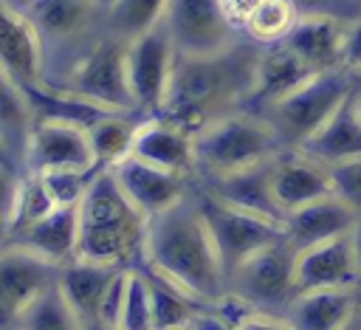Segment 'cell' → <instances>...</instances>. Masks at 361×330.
Here are the masks:
<instances>
[{
    "instance_id": "obj_30",
    "label": "cell",
    "mask_w": 361,
    "mask_h": 330,
    "mask_svg": "<svg viewBox=\"0 0 361 330\" xmlns=\"http://www.w3.org/2000/svg\"><path fill=\"white\" fill-rule=\"evenodd\" d=\"M3 327H14V330H82V322L73 313V307L68 305V299L62 296L59 282H56L39 299H34L11 324H3Z\"/></svg>"
},
{
    "instance_id": "obj_24",
    "label": "cell",
    "mask_w": 361,
    "mask_h": 330,
    "mask_svg": "<svg viewBox=\"0 0 361 330\" xmlns=\"http://www.w3.org/2000/svg\"><path fill=\"white\" fill-rule=\"evenodd\" d=\"M3 243L25 245L59 265H68L71 259H76L79 245V206H59L51 214L6 234Z\"/></svg>"
},
{
    "instance_id": "obj_26",
    "label": "cell",
    "mask_w": 361,
    "mask_h": 330,
    "mask_svg": "<svg viewBox=\"0 0 361 330\" xmlns=\"http://www.w3.org/2000/svg\"><path fill=\"white\" fill-rule=\"evenodd\" d=\"M302 152H307L310 158L322 161L324 166L350 161L361 155V118L355 116L353 102L347 99L302 147H296Z\"/></svg>"
},
{
    "instance_id": "obj_23",
    "label": "cell",
    "mask_w": 361,
    "mask_h": 330,
    "mask_svg": "<svg viewBox=\"0 0 361 330\" xmlns=\"http://www.w3.org/2000/svg\"><path fill=\"white\" fill-rule=\"evenodd\" d=\"M355 220H358V214L338 195H324V197H319L313 203H305V206L288 212L285 237L299 251V248L333 240L338 234H347Z\"/></svg>"
},
{
    "instance_id": "obj_36",
    "label": "cell",
    "mask_w": 361,
    "mask_h": 330,
    "mask_svg": "<svg viewBox=\"0 0 361 330\" xmlns=\"http://www.w3.org/2000/svg\"><path fill=\"white\" fill-rule=\"evenodd\" d=\"M186 330H240V327H237L234 319H228L226 313H220L214 305H203Z\"/></svg>"
},
{
    "instance_id": "obj_33",
    "label": "cell",
    "mask_w": 361,
    "mask_h": 330,
    "mask_svg": "<svg viewBox=\"0 0 361 330\" xmlns=\"http://www.w3.org/2000/svg\"><path fill=\"white\" fill-rule=\"evenodd\" d=\"M330 178H333V195H338L355 214H361V155L333 164Z\"/></svg>"
},
{
    "instance_id": "obj_6",
    "label": "cell",
    "mask_w": 361,
    "mask_h": 330,
    "mask_svg": "<svg viewBox=\"0 0 361 330\" xmlns=\"http://www.w3.org/2000/svg\"><path fill=\"white\" fill-rule=\"evenodd\" d=\"M355 90V73L336 68L324 73H313L305 85H299L285 99L259 110L274 130L279 133L288 149L302 147Z\"/></svg>"
},
{
    "instance_id": "obj_11",
    "label": "cell",
    "mask_w": 361,
    "mask_h": 330,
    "mask_svg": "<svg viewBox=\"0 0 361 330\" xmlns=\"http://www.w3.org/2000/svg\"><path fill=\"white\" fill-rule=\"evenodd\" d=\"M65 265L17 243H3L0 254V313L11 324L34 299L59 282Z\"/></svg>"
},
{
    "instance_id": "obj_2",
    "label": "cell",
    "mask_w": 361,
    "mask_h": 330,
    "mask_svg": "<svg viewBox=\"0 0 361 330\" xmlns=\"http://www.w3.org/2000/svg\"><path fill=\"white\" fill-rule=\"evenodd\" d=\"M259 51V42L240 39L212 56H178L172 85L158 116L197 133L220 116L251 107Z\"/></svg>"
},
{
    "instance_id": "obj_44",
    "label": "cell",
    "mask_w": 361,
    "mask_h": 330,
    "mask_svg": "<svg viewBox=\"0 0 361 330\" xmlns=\"http://www.w3.org/2000/svg\"><path fill=\"white\" fill-rule=\"evenodd\" d=\"M355 85H361V71H358V73H355Z\"/></svg>"
},
{
    "instance_id": "obj_3",
    "label": "cell",
    "mask_w": 361,
    "mask_h": 330,
    "mask_svg": "<svg viewBox=\"0 0 361 330\" xmlns=\"http://www.w3.org/2000/svg\"><path fill=\"white\" fill-rule=\"evenodd\" d=\"M147 228L149 217L124 195L113 169H96L79 200L76 257L116 268H135L144 262Z\"/></svg>"
},
{
    "instance_id": "obj_39",
    "label": "cell",
    "mask_w": 361,
    "mask_h": 330,
    "mask_svg": "<svg viewBox=\"0 0 361 330\" xmlns=\"http://www.w3.org/2000/svg\"><path fill=\"white\" fill-rule=\"evenodd\" d=\"M39 0H3V6L6 8H14V11H23V14H28L34 6H37Z\"/></svg>"
},
{
    "instance_id": "obj_5",
    "label": "cell",
    "mask_w": 361,
    "mask_h": 330,
    "mask_svg": "<svg viewBox=\"0 0 361 330\" xmlns=\"http://www.w3.org/2000/svg\"><path fill=\"white\" fill-rule=\"evenodd\" d=\"M127 45L130 39L102 31L71 65H65L59 73L48 76L45 82L65 87L76 96H85L102 107L135 113L130 76H127Z\"/></svg>"
},
{
    "instance_id": "obj_43",
    "label": "cell",
    "mask_w": 361,
    "mask_h": 330,
    "mask_svg": "<svg viewBox=\"0 0 361 330\" xmlns=\"http://www.w3.org/2000/svg\"><path fill=\"white\" fill-rule=\"evenodd\" d=\"M99 3H102V8H104V11H107V8L113 6V0H99Z\"/></svg>"
},
{
    "instance_id": "obj_31",
    "label": "cell",
    "mask_w": 361,
    "mask_h": 330,
    "mask_svg": "<svg viewBox=\"0 0 361 330\" xmlns=\"http://www.w3.org/2000/svg\"><path fill=\"white\" fill-rule=\"evenodd\" d=\"M166 3L169 0H113V6L104 11V31L133 39L164 20Z\"/></svg>"
},
{
    "instance_id": "obj_7",
    "label": "cell",
    "mask_w": 361,
    "mask_h": 330,
    "mask_svg": "<svg viewBox=\"0 0 361 330\" xmlns=\"http://www.w3.org/2000/svg\"><path fill=\"white\" fill-rule=\"evenodd\" d=\"M296 248L288 237L254 251L228 274V291L257 310L285 313L296 296Z\"/></svg>"
},
{
    "instance_id": "obj_4",
    "label": "cell",
    "mask_w": 361,
    "mask_h": 330,
    "mask_svg": "<svg viewBox=\"0 0 361 330\" xmlns=\"http://www.w3.org/2000/svg\"><path fill=\"white\" fill-rule=\"evenodd\" d=\"M282 149L288 147L282 144L274 124L251 107L220 116L195 133L197 172L206 181L271 161Z\"/></svg>"
},
{
    "instance_id": "obj_21",
    "label": "cell",
    "mask_w": 361,
    "mask_h": 330,
    "mask_svg": "<svg viewBox=\"0 0 361 330\" xmlns=\"http://www.w3.org/2000/svg\"><path fill=\"white\" fill-rule=\"evenodd\" d=\"M274 161L276 158L220 175V178H209L203 189L231 206H240V209H248V212H257V214L285 223V212L279 209V203L274 197Z\"/></svg>"
},
{
    "instance_id": "obj_9",
    "label": "cell",
    "mask_w": 361,
    "mask_h": 330,
    "mask_svg": "<svg viewBox=\"0 0 361 330\" xmlns=\"http://www.w3.org/2000/svg\"><path fill=\"white\" fill-rule=\"evenodd\" d=\"M197 200H200V209L206 214V223L212 228V237H214V243L223 254V262H226L228 274H231V268H237L254 251H259V248L285 237V223L282 220L231 206V203L220 200L217 195H212L206 189L197 192Z\"/></svg>"
},
{
    "instance_id": "obj_38",
    "label": "cell",
    "mask_w": 361,
    "mask_h": 330,
    "mask_svg": "<svg viewBox=\"0 0 361 330\" xmlns=\"http://www.w3.org/2000/svg\"><path fill=\"white\" fill-rule=\"evenodd\" d=\"M347 237H350L353 257H355V265H358V274H361V214H358V220L353 223V228L347 231Z\"/></svg>"
},
{
    "instance_id": "obj_17",
    "label": "cell",
    "mask_w": 361,
    "mask_h": 330,
    "mask_svg": "<svg viewBox=\"0 0 361 330\" xmlns=\"http://www.w3.org/2000/svg\"><path fill=\"white\" fill-rule=\"evenodd\" d=\"M133 155L141 161H149L155 166L192 175L197 172V155H195V133L180 127L178 121L166 116H147L138 124Z\"/></svg>"
},
{
    "instance_id": "obj_40",
    "label": "cell",
    "mask_w": 361,
    "mask_h": 330,
    "mask_svg": "<svg viewBox=\"0 0 361 330\" xmlns=\"http://www.w3.org/2000/svg\"><path fill=\"white\" fill-rule=\"evenodd\" d=\"M82 330H121L118 324H104L99 319H90V322H82Z\"/></svg>"
},
{
    "instance_id": "obj_18",
    "label": "cell",
    "mask_w": 361,
    "mask_h": 330,
    "mask_svg": "<svg viewBox=\"0 0 361 330\" xmlns=\"http://www.w3.org/2000/svg\"><path fill=\"white\" fill-rule=\"evenodd\" d=\"M324 195H333L330 166L310 158L302 149H282L274 161V197L279 209L293 212L305 203H313Z\"/></svg>"
},
{
    "instance_id": "obj_28",
    "label": "cell",
    "mask_w": 361,
    "mask_h": 330,
    "mask_svg": "<svg viewBox=\"0 0 361 330\" xmlns=\"http://www.w3.org/2000/svg\"><path fill=\"white\" fill-rule=\"evenodd\" d=\"M144 271H147L149 288H152V322H155V330H186L192 324V319L197 316V310L203 307V302H197L195 296H189L178 285L161 279L149 268H144Z\"/></svg>"
},
{
    "instance_id": "obj_14",
    "label": "cell",
    "mask_w": 361,
    "mask_h": 330,
    "mask_svg": "<svg viewBox=\"0 0 361 330\" xmlns=\"http://www.w3.org/2000/svg\"><path fill=\"white\" fill-rule=\"evenodd\" d=\"M124 195L147 214L155 217L172 206H178L183 197H189V175L155 166L149 161H141L135 155H127L116 166H110Z\"/></svg>"
},
{
    "instance_id": "obj_16",
    "label": "cell",
    "mask_w": 361,
    "mask_h": 330,
    "mask_svg": "<svg viewBox=\"0 0 361 330\" xmlns=\"http://www.w3.org/2000/svg\"><path fill=\"white\" fill-rule=\"evenodd\" d=\"M296 293L316 288H361V274L347 234L296 251Z\"/></svg>"
},
{
    "instance_id": "obj_19",
    "label": "cell",
    "mask_w": 361,
    "mask_h": 330,
    "mask_svg": "<svg viewBox=\"0 0 361 330\" xmlns=\"http://www.w3.org/2000/svg\"><path fill=\"white\" fill-rule=\"evenodd\" d=\"M344 23L347 17L338 14H299L290 34L282 39L310 71L324 73L341 68V51H344Z\"/></svg>"
},
{
    "instance_id": "obj_1",
    "label": "cell",
    "mask_w": 361,
    "mask_h": 330,
    "mask_svg": "<svg viewBox=\"0 0 361 330\" xmlns=\"http://www.w3.org/2000/svg\"><path fill=\"white\" fill-rule=\"evenodd\" d=\"M141 265L203 305L217 302L228 291V271L197 195L149 217Z\"/></svg>"
},
{
    "instance_id": "obj_29",
    "label": "cell",
    "mask_w": 361,
    "mask_h": 330,
    "mask_svg": "<svg viewBox=\"0 0 361 330\" xmlns=\"http://www.w3.org/2000/svg\"><path fill=\"white\" fill-rule=\"evenodd\" d=\"M296 20H299V8L290 0H257L254 8L240 23V31L259 45H271V42H282L296 25Z\"/></svg>"
},
{
    "instance_id": "obj_22",
    "label": "cell",
    "mask_w": 361,
    "mask_h": 330,
    "mask_svg": "<svg viewBox=\"0 0 361 330\" xmlns=\"http://www.w3.org/2000/svg\"><path fill=\"white\" fill-rule=\"evenodd\" d=\"M316 71H310L285 42L262 45L257 71H254V90H251V110H265L268 104L285 99L299 85H305Z\"/></svg>"
},
{
    "instance_id": "obj_35",
    "label": "cell",
    "mask_w": 361,
    "mask_h": 330,
    "mask_svg": "<svg viewBox=\"0 0 361 330\" xmlns=\"http://www.w3.org/2000/svg\"><path fill=\"white\" fill-rule=\"evenodd\" d=\"M240 330H296L290 322H288V316L285 313H271V310H248L243 319H240V324H237Z\"/></svg>"
},
{
    "instance_id": "obj_8",
    "label": "cell",
    "mask_w": 361,
    "mask_h": 330,
    "mask_svg": "<svg viewBox=\"0 0 361 330\" xmlns=\"http://www.w3.org/2000/svg\"><path fill=\"white\" fill-rule=\"evenodd\" d=\"M161 23L178 56H212L243 39L226 0H169Z\"/></svg>"
},
{
    "instance_id": "obj_32",
    "label": "cell",
    "mask_w": 361,
    "mask_h": 330,
    "mask_svg": "<svg viewBox=\"0 0 361 330\" xmlns=\"http://www.w3.org/2000/svg\"><path fill=\"white\" fill-rule=\"evenodd\" d=\"M121 330H155L152 322V288L144 265L130 268L127 274V291H124V305L118 316Z\"/></svg>"
},
{
    "instance_id": "obj_13",
    "label": "cell",
    "mask_w": 361,
    "mask_h": 330,
    "mask_svg": "<svg viewBox=\"0 0 361 330\" xmlns=\"http://www.w3.org/2000/svg\"><path fill=\"white\" fill-rule=\"evenodd\" d=\"M28 172L48 169H96L90 133L62 118H37L25 155Z\"/></svg>"
},
{
    "instance_id": "obj_41",
    "label": "cell",
    "mask_w": 361,
    "mask_h": 330,
    "mask_svg": "<svg viewBox=\"0 0 361 330\" xmlns=\"http://www.w3.org/2000/svg\"><path fill=\"white\" fill-rule=\"evenodd\" d=\"M350 102H353V107H355V116L361 118V85H355V90H353V96H350Z\"/></svg>"
},
{
    "instance_id": "obj_37",
    "label": "cell",
    "mask_w": 361,
    "mask_h": 330,
    "mask_svg": "<svg viewBox=\"0 0 361 330\" xmlns=\"http://www.w3.org/2000/svg\"><path fill=\"white\" fill-rule=\"evenodd\" d=\"M299 14H319V11H327V14H336L333 8V0H290Z\"/></svg>"
},
{
    "instance_id": "obj_20",
    "label": "cell",
    "mask_w": 361,
    "mask_h": 330,
    "mask_svg": "<svg viewBox=\"0 0 361 330\" xmlns=\"http://www.w3.org/2000/svg\"><path fill=\"white\" fill-rule=\"evenodd\" d=\"M361 307V288H316L299 291L285 316L296 330H344Z\"/></svg>"
},
{
    "instance_id": "obj_12",
    "label": "cell",
    "mask_w": 361,
    "mask_h": 330,
    "mask_svg": "<svg viewBox=\"0 0 361 330\" xmlns=\"http://www.w3.org/2000/svg\"><path fill=\"white\" fill-rule=\"evenodd\" d=\"M28 17L34 20V25L39 28V34L45 39V51H51V48H71L73 51V56L65 65H71L99 37V34L90 37L96 23H102V28H104V8L99 0H39L28 11Z\"/></svg>"
},
{
    "instance_id": "obj_45",
    "label": "cell",
    "mask_w": 361,
    "mask_h": 330,
    "mask_svg": "<svg viewBox=\"0 0 361 330\" xmlns=\"http://www.w3.org/2000/svg\"><path fill=\"white\" fill-rule=\"evenodd\" d=\"M3 330H14V327H3Z\"/></svg>"
},
{
    "instance_id": "obj_25",
    "label": "cell",
    "mask_w": 361,
    "mask_h": 330,
    "mask_svg": "<svg viewBox=\"0 0 361 330\" xmlns=\"http://www.w3.org/2000/svg\"><path fill=\"white\" fill-rule=\"evenodd\" d=\"M124 268L104 265V262H90V259H71L62 274H59V291L79 316V322L99 319V310L116 282V276Z\"/></svg>"
},
{
    "instance_id": "obj_10",
    "label": "cell",
    "mask_w": 361,
    "mask_h": 330,
    "mask_svg": "<svg viewBox=\"0 0 361 330\" xmlns=\"http://www.w3.org/2000/svg\"><path fill=\"white\" fill-rule=\"evenodd\" d=\"M175 62H178V51L172 45V37L166 34L164 23H158L155 28L130 39L127 76H130L135 113L141 118L161 113L166 93H169V85H172Z\"/></svg>"
},
{
    "instance_id": "obj_15",
    "label": "cell",
    "mask_w": 361,
    "mask_h": 330,
    "mask_svg": "<svg viewBox=\"0 0 361 330\" xmlns=\"http://www.w3.org/2000/svg\"><path fill=\"white\" fill-rule=\"evenodd\" d=\"M0 59L3 76L28 87L45 79L48 51L39 28L23 11L3 6V25H0Z\"/></svg>"
},
{
    "instance_id": "obj_27",
    "label": "cell",
    "mask_w": 361,
    "mask_h": 330,
    "mask_svg": "<svg viewBox=\"0 0 361 330\" xmlns=\"http://www.w3.org/2000/svg\"><path fill=\"white\" fill-rule=\"evenodd\" d=\"M138 124H141L138 113H107L93 127H87L96 169H110L118 161H124L127 155H133Z\"/></svg>"
},
{
    "instance_id": "obj_42",
    "label": "cell",
    "mask_w": 361,
    "mask_h": 330,
    "mask_svg": "<svg viewBox=\"0 0 361 330\" xmlns=\"http://www.w3.org/2000/svg\"><path fill=\"white\" fill-rule=\"evenodd\" d=\"M344 330H361V307H358V313L344 324Z\"/></svg>"
},
{
    "instance_id": "obj_34",
    "label": "cell",
    "mask_w": 361,
    "mask_h": 330,
    "mask_svg": "<svg viewBox=\"0 0 361 330\" xmlns=\"http://www.w3.org/2000/svg\"><path fill=\"white\" fill-rule=\"evenodd\" d=\"M341 68L350 71V73H358L361 71V14L347 17V23H344Z\"/></svg>"
}]
</instances>
